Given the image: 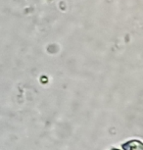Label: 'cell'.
Masks as SVG:
<instances>
[{
    "instance_id": "1",
    "label": "cell",
    "mask_w": 143,
    "mask_h": 150,
    "mask_svg": "<svg viewBox=\"0 0 143 150\" xmlns=\"http://www.w3.org/2000/svg\"><path fill=\"white\" fill-rule=\"evenodd\" d=\"M113 150H119V149H113Z\"/></svg>"
}]
</instances>
